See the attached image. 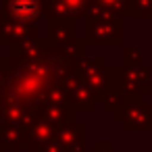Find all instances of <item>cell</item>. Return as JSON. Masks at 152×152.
<instances>
[{"mask_svg":"<svg viewBox=\"0 0 152 152\" xmlns=\"http://www.w3.org/2000/svg\"><path fill=\"white\" fill-rule=\"evenodd\" d=\"M11 15L19 21H34L40 17L38 0H11Z\"/></svg>","mask_w":152,"mask_h":152,"instance_id":"6da1fadb","label":"cell"}]
</instances>
